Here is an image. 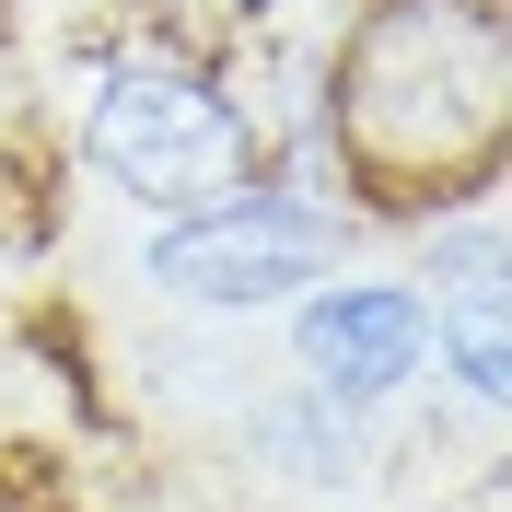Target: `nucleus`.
I'll use <instances>...</instances> for the list:
<instances>
[{"label": "nucleus", "instance_id": "nucleus-5", "mask_svg": "<svg viewBox=\"0 0 512 512\" xmlns=\"http://www.w3.org/2000/svg\"><path fill=\"white\" fill-rule=\"evenodd\" d=\"M233 454L280 489H350L373 466V419L315 384H268V396H233Z\"/></svg>", "mask_w": 512, "mask_h": 512}, {"label": "nucleus", "instance_id": "nucleus-7", "mask_svg": "<svg viewBox=\"0 0 512 512\" xmlns=\"http://www.w3.org/2000/svg\"><path fill=\"white\" fill-rule=\"evenodd\" d=\"M419 280L443 291H501V198H466L443 222H419Z\"/></svg>", "mask_w": 512, "mask_h": 512}, {"label": "nucleus", "instance_id": "nucleus-2", "mask_svg": "<svg viewBox=\"0 0 512 512\" xmlns=\"http://www.w3.org/2000/svg\"><path fill=\"white\" fill-rule=\"evenodd\" d=\"M82 163L128 210L187 222V210H222V198H245L268 175V117L233 94V70L210 47L140 24L82 94Z\"/></svg>", "mask_w": 512, "mask_h": 512}, {"label": "nucleus", "instance_id": "nucleus-4", "mask_svg": "<svg viewBox=\"0 0 512 512\" xmlns=\"http://www.w3.org/2000/svg\"><path fill=\"white\" fill-rule=\"evenodd\" d=\"M291 326V384H315L338 408L384 419L431 373V291L419 280H373V268H326L315 291H291L280 303Z\"/></svg>", "mask_w": 512, "mask_h": 512}, {"label": "nucleus", "instance_id": "nucleus-1", "mask_svg": "<svg viewBox=\"0 0 512 512\" xmlns=\"http://www.w3.org/2000/svg\"><path fill=\"white\" fill-rule=\"evenodd\" d=\"M315 117L361 233H419L501 198L512 163V12L501 0H350L315 59Z\"/></svg>", "mask_w": 512, "mask_h": 512}, {"label": "nucleus", "instance_id": "nucleus-6", "mask_svg": "<svg viewBox=\"0 0 512 512\" xmlns=\"http://www.w3.org/2000/svg\"><path fill=\"white\" fill-rule=\"evenodd\" d=\"M431 373L478 419H501V396H512V291H443L431 303Z\"/></svg>", "mask_w": 512, "mask_h": 512}, {"label": "nucleus", "instance_id": "nucleus-3", "mask_svg": "<svg viewBox=\"0 0 512 512\" xmlns=\"http://www.w3.org/2000/svg\"><path fill=\"white\" fill-rule=\"evenodd\" d=\"M361 245L350 210H315V198H291L256 175L245 198L222 210H187V222H152L140 233V291L175 303V315H210V326H245V315H280L291 291H315L338 256Z\"/></svg>", "mask_w": 512, "mask_h": 512}]
</instances>
